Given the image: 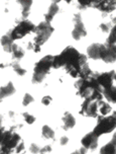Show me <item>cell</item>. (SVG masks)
<instances>
[{
	"mask_svg": "<svg viewBox=\"0 0 116 154\" xmlns=\"http://www.w3.org/2000/svg\"><path fill=\"white\" fill-rule=\"evenodd\" d=\"M116 128V112L112 115L106 116V117H99L98 123L95 126L93 130V133L97 137L102 136V135L111 133V132Z\"/></svg>",
	"mask_w": 116,
	"mask_h": 154,
	"instance_id": "1",
	"label": "cell"
},
{
	"mask_svg": "<svg viewBox=\"0 0 116 154\" xmlns=\"http://www.w3.org/2000/svg\"><path fill=\"white\" fill-rule=\"evenodd\" d=\"M34 32V38L32 42L35 45L40 47L51 38V35L54 32V27L52 26L51 23H46V21H41L40 24H37L35 26Z\"/></svg>",
	"mask_w": 116,
	"mask_h": 154,
	"instance_id": "2",
	"label": "cell"
},
{
	"mask_svg": "<svg viewBox=\"0 0 116 154\" xmlns=\"http://www.w3.org/2000/svg\"><path fill=\"white\" fill-rule=\"evenodd\" d=\"M35 29V26L31 21L27 20V19H21L19 23L11 29L9 32L10 35L12 37L13 40H20L25 37L26 35L34 32Z\"/></svg>",
	"mask_w": 116,
	"mask_h": 154,
	"instance_id": "3",
	"label": "cell"
},
{
	"mask_svg": "<svg viewBox=\"0 0 116 154\" xmlns=\"http://www.w3.org/2000/svg\"><path fill=\"white\" fill-rule=\"evenodd\" d=\"M21 142V137L17 133L11 131H4L1 133V148H5L10 151L15 149Z\"/></svg>",
	"mask_w": 116,
	"mask_h": 154,
	"instance_id": "4",
	"label": "cell"
},
{
	"mask_svg": "<svg viewBox=\"0 0 116 154\" xmlns=\"http://www.w3.org/2000/svg\"><path fill=\"white\" fill-rule=\"evenodd\" d=\"M73 23H74V29L72 31V37L74 40L79 41L82 38L86 37L87 35V29L85 27V23L82 19V16L80 13L74 15L73 18Z\"/></svg>",
	"mask_w": 116,
	"mask_h": 154,
	"instance_id": "5",
	"label": "cell"
},
{
	"mask_svg": "<svg viewBox=\"0 0 116 154\" xmlns=\"http://www.w3.org/2000/svg\"><path fill=\"white\" fill-rule=\"evenodd\" d=\"M99 112V101L92 100H84L81 106V115L88 118H97Z\"/></svg>",
	"mask_w": 116,
	"mask_h": 154,
	"instance_id": "6",
	"label": "cell"
},
{
	"mask_svg": "<svg viewBox=\"0 0 116 154\" xmlns=\"http://www.w3.org/2000/svg\"><path fill=\"white\" fill-rule=\"evenodd\" d=\"M52 61H54V56H52V55H46L43 58H41L40 61H37L34 64V73H40L48 75L49 70L52 68Z\"/></svg>",
	"mask_w": 116,
	"mask_h": 154,
	"instance_id": "7",
	"label": "cell"
},
{
	"mask_svg": "<svg viewBox=\"0 0 116 154\" xmlns=\"http://www.w3.org/2000/svg\"><path fill=\"white\" fill-rule=\"evenodd\" d=\"M115 72L114 71H109V72H103V73H97L96 80L98 84L103 90L108 89L113 86V80H114Z\"/></svg>",
	"mask_w": 116,
	"mask_h": 154,
	"instance_id": "8",
	"label": "cell"
},
{
	"mask_svg": "<svg viewBox=\"0 0 116 154\" xmlns=\"http://www.w3.org/2000/svg\"><path fill=\"white\" fill-rule=\"evenodd\" d=\"M101 60L107 64L116 62V45L104 44V48L101 54Z\"/></svg>",
	"mask_w": 116,
	"mask_h": 154,
	"instance_id": "9",
	"label": "cell"
},
{
	"mask_svg": "<svg viewBox=\"0 0 116 154\" xmlns=\"http://www.w3.org/2000/svg\"><path fill=\"white\" fill-rule=\"evenodd\" d=\"M91 6H94L96 9L100 10L101 12L109 14V13L113 12L116 9V1L113 0H109V1H97L92 2Z\"/></svg>",
	"mask_w": 116,
	"mask_h": 154,
	"instance_id": "10",
	"label": "cell"
},
{
	"mask_svg": "<svg viewBox=\"0 0 116 154\" xmlns=\"http://www.w3.org/2000/svg\"><path fill=\"white\" fill-rule=\"evenodd\" d=\"M81 144L83 147L89 150H95L98 147V137L93 132H90L85 135L81 139Z\"/></svg>",
	"mask_w": 116,
	"mask_h": 154,
	"instance_id": "11",
	"label": "cell"
},
{
	"mask_svg": "<svg viewBox=\"0 0 116 154\" xmlns=\"http://www.w3.org/2000/svg\"><path fill=\"white\" fill-rule=\"evenodd\" d=\"M104 48V44L94 43L87 48V56L92 60H101V54Z\"/></svg>",
	"mask_w": 116,
	"mask_h": 154,
	"instance_id": "12",
	"label": "cell"
},
{
	"mask_svg": "<svg viewBox=\"0 0 116 154\" xmlns=\"http://www.w3.org/2000/svg\"><path fill=\"white\" fill-rule=\"evenodd\" d=\"M17 3L21 6V9H20L21 17H22V19H26L27 16L29 15L32 1L31 0H19V1H17Z\"/></svg>",
	"mask_w": 116,
	"mask_h": 154,
	"instance_id": "13",
	"label": "cell"
},
{
	"mask_svg": "<svg viewBox=\"0 0 116 154\" xmlns=\"http://www.w3.org/2000/svg\"><path fill=\"white\" fill-rule=\"evenodd\" d=\"M59 10H60V7H59V5H58L57 2H52V4L49 5V7L48 9V12H46V15H45V21L51 23L52 20L55 17V15L59 12Z\"/></svg>",
	"mask_w": 116,
	"mask_h": 154,
	"instance_id": "14",
	"label": "cell"
},
{
	"mask_svg": "<svg viewBox=\"0 0 116 154\" xmlns=\"http://www.w3.org/2000/svg\"><path fill=\"white\" fill-rule=\"evenodd\" d=\"M13 38L10 35V34L8 32V34L2 35L1 38V46L2 48H3V50L5 52H8V53H11V49L13 45H14V43H13Z\"/></svg>",
	"mask_w": 116,
	"mask_h": 154,
	"instance_id": "15",
	"label": "cell"
},
{
	"mask_svg": "<svg viewBox=\"0 0 116 154\" xmlns=\"http://www.w3.org/2000/svg\"><path fill=\"white\" fill-rule=\"evenodd\" d=\"M62 121H63V124H64V129H66V130L74 128L76 125V119L74 118V116L69 112H65L62 118Z\"/></svg>",
	"mask_w": 116,
	"mask_h": 154,
	"instance_id": "16",
	"label": "cell"
},
{
	"mask_svg": "<svg viewBox=\"0 0 116 154\" xmlns=\"http://www.w3.org/2000/svg\"><path fill=\"white\" fill-rule=\"evenodd\" d=\"M14 93H15V87L12 82L9 81L6 85H4V86L1 87V93H0V96H1V98H5V97H7V96L14 94Z\"/></svg>",
	"mask_w": 116,
	"mask_h": 154,
	"instance_id": "17",
	"label": "cell"
},
{
	"mask_svg": "<svg viewBox=\"0 0 116 154\" xmlns=\"http://www.w3.org/2000/svg\"><path fill=\"white\" fill-rule=\"evenodd\" d=\"M103 96L108 103H116V86H112L108 89L103 90Z\"/></svg>",
	"mask_w": 116,
	"mask_h": 154,
	"instance_id": "18",
	"label": "cell"
},
{
	"mask_svg": "<svg viewBox=\"0 0 116 154\" xmlns=\"http://www.w3.org/2000/svg\"><path fill=\"white\" fill-rule=\"evenodd\" d=\"M24 54H25V52L21 47L17 46L16 44H14L11 49V55H12V58L16 61H19L20 59H22L24 57Z\"/></svg>",
	"mask_w": 116,
	"mask_h": 154,
	"instance_id": "19",
	"label": "cell"
},
{
	"mask_svg": "<svg viewBox=\"0 0 116 154\" xmlns=\"http://www.w3.org/2000/svg\"><path fill=\"white\" fill-rule=\"evenodd\" d=\"M112 29L109 32L106 44L108 45H116V17L112 19Z\"/></svg>",
	"mask_w": 116,
	"mask_h": 154,
	"instance_id": "20",
	"label": "cell"
},
{
	"mask_svg": "<svg viewBox=\"0 0 116 154\" xmlns=\"http://www.w3.org/2000/svg\"><path fill=\"white\" fill-rule=\"evenodd\" d=\"M112 108L108 103H104V101H99V112L102 117H106L109 116V114L111 112Z\"/></svg>",
	"mask_w": 116,
	"mask_h": 154,
	"instance_id": "21",
	"label": "cell"
},
{
	"mask_svg": "<svg viewBox=\"0 0 116 154\" xmlns=\"http://www.w3.org/2000/svg\"><path fill=\"white\" fill-rule=\"evenodd\" d=\"M100 154H116V144L110 141L100 149Z\"/></svg>",
	"mask_w": 116,
	"mask_h": 154,
	"instance_id": "22",
	"label": "cell"
},
{
	"mask_svg": "<svg viewBox=\"0 0 116 154\" xmlns=\"http://www.w3.org/2000/svg\"><path fill=\"white\" fill-rule=\"evenodd\" d=\"M41 135L45 139H54L55 138V131L48 125L43 126L41 128Z\"/></svg>",
	"mask_w": 116,
	"mask_h": 154,
	"instance_id": "23",
	"label": "cell"
},
{
	"mask_svg": "<svg viewBox=\"0 0 116 154\" xmlns=\"http://www.w3.org/2000/svg\"><path fill=\"white\" fill-rule=\"evenodd\" d=\"M11 66H12L13 71H14V72H15L16 74H17V75H19V76H24V75H25L26 70L24 69V68L21 67V65L19 64V62H18V61L13 62L12 64H11Z\"/></svg>",
	"mask_w": 116,
	"mask_h": 154,
	"instance_id": "24",
	"label": "cell"
},
{
	"mask_svg": "<svg viewBox=\"0 0 116 154\" xmlns=\"http://www.w3.org/2000/svg\"><path fill=\"white\" fill-rule=\"evenodd\" d=\"M34 101V98L32 97L31 94H29V93H25L23 96V100H22V106H29L30 103H32Z\"/></svg>",
	"mask_w": 116,
	"mask_h": 154,
	"instance_id": "25",
	"label": "cell"
},
{
	"mask_svg": "<svg viewBox=\"0 0 116 154\" xmlns=\"http://www.w3.org/2000/svg\"><path fill=\"white\" fill-rule=\"evenodd\" d=\"M22 117H23L24 121H25V122L28 124V125H31V124H34L35 122V120H37L34 116L30 115V114H28V112H23Z\"/></svg>",
	"mask_w": 116,
	"mask_h": 154,
	"instance_id": "26",
	"label": "cell"
},
{
	"mask_svg": "<svg viewBox=\"0 0 116 154\" xmlns=\"http://www.w3.org/2000/svg\"><path fill=\"white\" fill-rule=\"evenodd\" d=\"M99 29H100L101 32H110L112 29V23H100L99 26Z\"/></svg>",
	"mask_w": 116,
	"mask_h": 154,
	"instance_id": "27",
	"label": "cell"
},
{
	"mask_svg": "<svg viewBox=\"0 0 116 154\" xmlns=\"http://www.w3.org/2000/svg\"><path fill=\"white\" fill-rule=\"evenodd\" d=\"M29 151L32 154H38L40 152V146H38L37 144L32 143V144H30V146H29Z\"/></svg>",
	"mask_w": 116,
	"mask_h": 154,
	"instance_id": "28",
	"label": "cell"
},
{
	"mask_svg": "<svg viewBox=\"0 0 116 154\" xmlns=\"http://www.w3.org/2000/svg\"><path fill=\"white\" fill-rule=\"evenodd\" d=\"M52 96L46 95V96H43V97L41 98V103H43V106H49V103H52Z\"/></svg>",
	"mask_w": 116,
	"mask_h": 154,
	"instance_id": "29",
	"label": "cell"
},
{
	"mask_svg": "<svg viewBox=\"0 0 116 154\" xmlns=\"http://www.w3.org/2000/svg\"><path fill=\"white\" fill-rule=\"evenodd\" d=\"M24 143L21 141L19 144L17 145V147L15 148V152H16V154H21L24 151Z\"/></svg>",
	"mask_w": 116,
	"mask_h": 154,
	"instance_id": "30",
	"label": "cell"
},
{
	"mask_svg": "<svg viewBox=\"0 0 116 154\" xmlns=\"http://www.w3.org/2000/svg\"><path fill=\"white\" fill-rule=\"evenodd\" d=\"M40 154H51L52 153V146L51 145H46L43 148L40 149Z\"/></svg>",
	"mask_w": 116,
	"mask_h": 154,
	"instance_id": "31",
	"label": "cell"
},
{
	"mask_svg": "<svg viewBox=\"0 0 116 154\" xmlns=\"http://www.w3.org/2000/svg\"><path fill=\"white\" fill-rule=\"evenodd\" d=\"M87 150L88 149H86L85 147H81L80 149H78V150H76V151H74V152H72L71 154H86L87 153Z\"/></svg>",
	"mask_w": 116,
	"mask_h": 154,
	"instance_id": "32",
	"label": "cell"
},
{
	"mask_svg": "<svg viewBox=\"0 0 116 154\" xmlns=\"http://www.w3.org/2000/svg\"><path fill=\"white\" fill-rule=\"evenodd\" d=\"M69 142V138L67 136H63L62 138H60V144L62 145V146H65V145H67Z\"/></svg>",
	"mask_w": 116,
	"mask_h": 154,
	"instance_id": "33",
	"label": "cell"
},
{
	"mask_svg": "<svg viewBox=\"0 0 116 154\" xmlns=\"http://www.w3.org/2000/svg\"><path fill=\"white\" fill-rule=\"evenodd\" d=\"M111 142H113L114 144H116V132L114 133V135H113V137H112V140H111Z\"/></svg>",
	"mask_w": 116,
	"mask_h": 154,
	"instance_id": "34",
	"label": "cell"
},
{
	"mask_svg": "<svg viewBox=\"0 0 116 154\" xmlns=\"http://www.w3.org/2000/svg\"><path fill=\"white\" fill-rule=\"evenodd\" d=\"M114 80L116 81V72H115V76H114Z\"/></svg>",
	"mask_w": 116,
	"mask_h": 154,
	"instance_id": "35",
	"label": "cell"
}]
</instances>
